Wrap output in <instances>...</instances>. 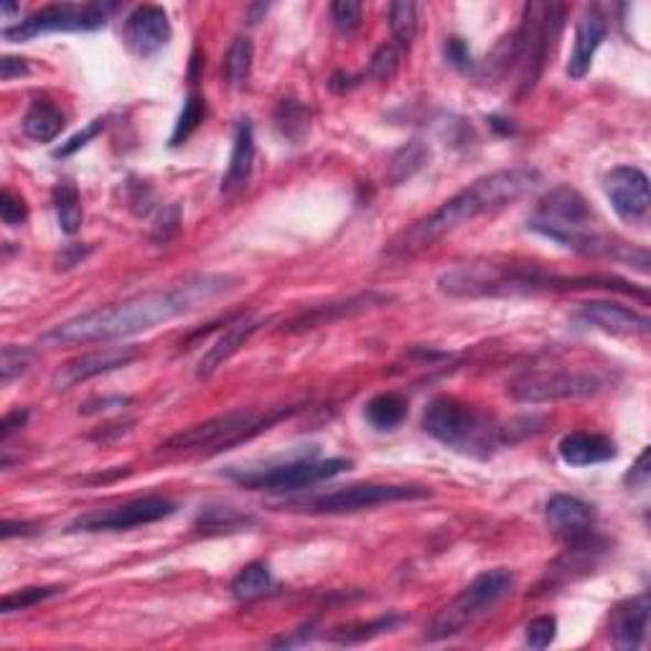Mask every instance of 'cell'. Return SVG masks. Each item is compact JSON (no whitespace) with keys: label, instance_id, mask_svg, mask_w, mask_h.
<instances>
[{"label":"cell","instance_id":"32","mask_svg":"<svg viewBox=\"0 0 651 651\" xmlns=\"http://www.w3.org/2000/svg\"><path fill=\"white\" fill-rule=\"evenodd\" d=\"M390 29L400 48H410L417 34V6L412 0H398L390 6Z\"/></svg>","mask_w":651,"mask_h":651},{"label":"cell","instance_id":"8","mask_svg":"<svg viewBox=\"0 0 651 651\" xmlns=\"http://www.w3.org/2000/svg\"><path fill=\"white\" fill-rule=\"evenodd\" d=\"M563 19L565 8L560 3H530L524 8L522 26L514 31L519 95L532 93L538 85L550 48L555 44L560 29H563Z\"/></svg>","mask_w":651,"mask_h":651},{"label":"cell","instance_id":"19","mask_svg":"<svg viewBox=\"0 0 651 651\" xmlns=\"http://www.w3.org/2000/svg\"><path fill=\"white\" fill-rule=\"evenodd\" d=\"M262 324H265V318L250 316V313L229 321L225 332L219 334V339L204 351V357L199 359V367H196V377L209 379L214 372H219V369L225 367L247 341H250V336L258 332Z\"/></svg>","mask_w":651,"mask_h":651},{"label":"cell","instance_id":"22","mask_svg":"<svg viewBox=\"0 0 651 651\" xmlns=\"http://www.w3.org/2000/svg\"><path fill=\"white\" fill-rule=\"evenodd\" d=\"M560 458L565 460L567 466L575 468H585V466H596V464H606V460L616 458V443L606 435L598 433H571L560 441Z\"/></svg>","mask_w":651,"mask_h":651},{"label":"cell","instance_id":"7","mask_svg":"<svg viewBox=\"0 0 651 651\" xmlns=\"http://www.w3.org/2000/svg\"><path fill=\"white\" fill-rule=\"evenodd\" d=\"M514 588V573L507 567L486 571L466 585L425 629V641H446L464 633L484 618L491 608H497Z\"/></svg>","mask_w":651,"mask_h":651},{"label":"cell","instance_id":"10","mask_svg":"<svg viewBox=\"0 0 651 651\" xmlns=\"http://www.w3.org/2000/svg\"><path fill=\"white\" fill-rule=\"evenodd\" d=\"M351 460L346 458H326V460H291L280 466L262 468H229L227 476L245 489L252 491H299L308 489L313 484L328 481L334 476L349 471Z\"/></svg>","mask_w":651,"mask_h":651},{"label":"cell","instance_id":"43","mask_svg":"<svg viewBox=\"0 0 651 651\" xmlns=\"http://www.w3.org/2000/svg\"><path fill=\"white\" fill-rule=\"evenodd\" d=\"M102 128H105V120H102V118L93 120L85 130H82V133H77L74 138H69V140H67V145H62L59 151H56V155H59V159H64V155L77 153L79 148H82V145H87L89 140H93L97 133H102Z\"/></svg>","mask_w":651,"mask_h":651},{"label":"cell","instance_id":"40","mask_svg":"<svg viewBox=\"0 0 651 651\" xmlns=\"http://www.w3.org/2000/svg\"><path fill=\"white\" fill-rule=\"evenodd\" d=\"M332 19L336 29L344 31V34H351L361 26V6L354 3V0H336L332 3Z\"/></svg>","mask_w":651,"mask_h":651},{"label":"cell","instance_id":"39","mask_svg":"<svg viewBox=\"0 0 651 651\" xmlns=\"http://www.w3.org/2000/svg\"><path fill=\"white\" fill-rule=\"evenodd\" d=\"M0 219L8 227H21L29 219V206L19 194H13L11 188H3L0 194Z\"/></svg>","mask_w":651,"mask_h":651},{"label":"cell","instance_id":"36","mask_svg":"<svg viewBox=\"0 0 651 651\" xmlns=\"http://www.w3.org/2000/svg\"><path fill=\"white\" fill-rule=\"evenodd\" d=\"M250 522V519L242 517V514H235L232 509H206V512L199 517V522H196V527H199L202 532H229V530H237V527H242Z\"/></svg>","mask_w":651,"mask_h":651},{"label":"cell","instance_id":"48","mask_svg":"<svg viewBox=\"0 0 651 651\" xmlns=\"http://www.w3.org/2000/svg\"><path fill=\"white\" fill-rule=\"evenodd\" d=\"M26 417H29L26 410H15V412H11V415H6L3 423H0V441L6 443L8 438H11V435L19 431L23 423H26Z\"/></svg>","mask_w":651,"mask_h":651},{"label":"cell","instance_id":"47","mask_svg":"<svg viewBox=\"0 0 651 651\" xmlns=\"http://www.w3.org/2000/svg\"><path fill=\"white\" fill-rule=\"evenodd\" d=\"M23 74H29V64L23 59H15V56H3L0 59V79L3 82L23 77Z\"/></svg>","mask_w":651,"mask_h":651},{"label":"cell","instance_id":"25","mask_svg":"<svg viewBox=\"0 0 651 651\" xmlns=\"http://www.w3.org/2000/svg\"><path fill=\"white\" fill-rule=\"evenodd\" d=\"M67 126V118L52 100L41 97V100L31 102V107L23 115V135L36 140V143H52V140L62 133Z\"/></svg>","mask_w":651,"mask_h":651},{"label":"cell","instance_id":"38","mask_svg":"<svg viewBox=\"0 0 651 651\" xmlns=\"http://www.w3.org/2000/svg\"><path fill=\"white\" fill-rule=\"evenodd\" d=\"M398 67H400L398 46L384 44L375 52L372 62H369V72L367 74L377 82H387V79H392L394 74H398Z\"/></svg>","mask_w":651,"mask_h":651},{"label":"cell","instance_id":"41","mask_svg":"<svg viewBox=\"0 0 651 651\" xmlns=\"http://www.w3.org/2000/svg\"><path fill=\"white\" fill-rule=\"evenodd\" d=\"M398 623V616H390V618H379L375 623H367V626H359V631L354 629H344L339 633H334V641H339V644H354V641H365L369 637H375V633H382L387 629H392V626Z\"/></svg>","mask_w":651,"mask_h":651},{"label":"cell","instance_id":"17","mask_svg":"<svg viewBox=\"0 0 651 651\" xmlns=\"http://www.w3.org/2000/svg\"><path fill=\"white\" fill-rule=\"evenodd\" d=\"M126 44L138 56H153L171 41V21L161 6H138L126 19Z\"/></svg>","mask_w":651,"mask_h":651},{"label":"cell","instance_id":"29","mask_svg":"<svg viewBox=\"0 0 651 651\" xmlns=\"http://www.w3.org/2000/svg\"><path fill=\"white\" fill-rule=\"evenodd\" d=\"M54 209H56V219H59L62 232L67 235L79 232L85 211H82L79 188L74 186L72 181H62V184L54 188Z\"/></svg>","mask_w":651,"mask_h":651},{"label":"cell","instance_id":"20","mask_svg":"<svg viewBox=\"0 0 651 651\" xmlns=\"http://www.w3.org/2000/svg\"><path fill=\"white\" fill-rule=\"evenodd\" d=\"M606 34H608V23H606V15L600 13V8L598 6L585 8L578 23H575V44H573L571 62H567V77L583 79L585 74L590 72L593 56H596L600 44H604Z\"/></svg>","mask_w":651,"mask_h":651},{"label":"cell","instance_id":"45","mask_svg":"<svg viewBox=\"0 0 651 651\" xmlns=\"http://www.w3.org/2000/svg\"><path fill=\"white\" fill-rule=\"evenodd\" d=\"M446 56H448V62L453 64V67L460 69V72H471L474 69L471 52H468V46L460 39H448L446 41Z\"/></svg>","mask_w":651,"mask_h":651},{"label":"cell","instance_id":"30","mask_svg":"<svg viewBox=\"0 0 651 651\" xmlns=\"http://www.w3.org/2000/svg\"><path fill=\"white\" fill-rule=\"evenodd\" d=\"M427 161V148L423 140H410L408 145H402L398 153L392 155L390 169H387V181L390 186H400L402 181L415 176V173L425 166Z\"/></svg>","mask_w":651,"mask_h":651},{"label":"cell","instance_id":"23","mask_svg":"<svg viewBox=\"0 0 651 651\" xmlns=\"http://www.w3.org/2000/svg\"><path fill=\"white\" fill-rule=\"evenodd\" d=\"M384 301H387L384 295L367 293V295H354V299L341 301V303H328V306H318L308 313H303V316H299V318H293L291 324L285 326V332L299 334V332H308V328H316V326H328L344 316H354V313L375 308Z\"/></svg>","mask_w":651,"mask_h":651},{"label":"cell","instance_id":"44","mask_svg":"<svg viewBox=\"0 0 651 651\" xmlns=\"http://www.w3.org/2000/svg\"><path fill=\"white\" fill-rule=\"evenodd\" d=\"M649 448H644V453L637 458V464H633V468L629 474L623 476V484L629 486V489H647L649 484V476H651V468H649Z\"/></svg>","mask_w":651,"mask_h":651},{"label":"cell","instance_id":"9","mask_svg":"<svg viewBox=\"0 0 651 651\" xmlns=\"http://www.w3.org/2000/svg\"><path fill=\"white\" fill-rule=\"evenodd\" d=\"M431 497V491L423 486H405V484H354L344 489L318 493L308 499H293L283 504V509L308 514H344L359 512V509H372L379 504H394V501H412Z\"/></svg>","mask_w":651,"mask_h":651},{"label":"cell","instance_id":"3","mask_svg":"<svg viewBox=\"0 0 651 651\" xmlns=\"http://www.w3.org/2000/svg\"><path fill=\"white\" fill-rule=\"evenodd\" d=\"M441 291L456 299H484V295H517L540 291H573V287H611V291L633 293L626 283H616L608 278H560L542 273L540 268L524 265H466L438 280Z\"/></svg>","mask_w":651,"mask_h":651},{"label":"cell","instance_id":"46","mask_svg":"<svg viewBox=\"0 0 651 651\" xmlns=\"http://www.w3.org/2000/svg\"><path fill=\"white\" fill-rule=\"evenodd\" d=\"M89 254V247H82V245H69L64 247V250L56 254V268L59 270H67V268H74L79 265L82 260H85Z\"/></svg>","mask_w":651,"mask_h":651},{"label":"cell","instance_id":"5","mask_svg":"<svg viewBox=\"0 0 651 651\" xmlns=\"http://www.w3.org/2000/svg\"><path fill=\"white\" fill-rule=\"evenodd\" d=\"M295 408H278V410H229L221 415L206 420V423L192 425L186 431L171 435L166 443H161L163 453H221L240 443L252 441L254 435L265 433L278 420L291 415Z\"/></svg>","mask_w":651,"mask_h":651},{"label":"cell","instance_id":"33","mask_svg":"<svg viewBox=\"0 0 651 651\" xmlns=\"http://www.w3.org/2000/svg\"><path fill=\"white\" fill-rule=\"evenodd\" d=\"M206 118V102L202 100V95L192 93L186 97L184 102V110H181L178 120H176V128H173V135H171V145H184L188 138H192L196 130H199V126Z\"/></svg>","mask_w":651,"mask_h":651},{"label":"cell","instance_id":"13","mask_svg":"<svg viewBox=\"0 0 651 651\" xmlns=\"http://www.w3.org/2000/svg\"><path fill=\"white\" fill-rule=\"evenodd\" d=\"M176 514V504L163 497H143L112 509H97L74 519L69 532H126L140 524H153Z\"/></svg>","mask_w":651,"mask_h":651},{"label":"cell","instance_id":"6","mask_svg":"<svg viewBox=\"0 0 651 651\" xmlns=\"http://www.w3.org/2000/svg\"><path fill=\"white\" fill-rule=\"evenodd\" d=\"M423 427L443 446L481 458L491 456L507 441L499 423L453 398H435L423 412Z\"/></svg>","mask_w":651,"mask_h":651},{"label":"cell","instance_id":"18","mask_svg":"<svg viewBox=\"0 0 651 651\" xmlns=\"http://www.w3.org/2000/svg\"><path fill=\"white\" fill-rule=\"evenodd\" d=\"M135 357H138L135 346H115V349L82 354V357L67 361L62 369H56L52 384L56 390H72V387L87 382V379L115 372V369L120 367H128Z\"/></svg>","mask_w":651,"mask_h":651},{"label":"cell","instance_id":"35","mask_svg":"<svg viewBox=\"0 0 651 651\" xmlns=\"http://www.w3.org/2000/svg\"><path fill=\"white\" fill-rule=\"evenodd\" d=\"M62 590L64 588H59V585H52V588H23L19 593H8V596H3V604H0V611L6 616L15 611H26V608L41 604V600L59 596Z\"/></svg>","mask_w":651,"mask_h":651},{"label":"cell","instance_id":"42","mask_svg":"<svg viewBox=\"0 0 651 651\" xmlns=\"http://www.w3.org/2000/svg\"><path fill=\"white\" fill-rule=\"evenodd\" d=\"M181 227V206L178 204H169L166 209L161 211L159 221H155L153 227V240L166 245L169 240H173Z\"/></svg>","mask_w":651,"mask_h":651},{"label":"cell","instance_id":"34","mask_svg":"<svg viewBox=\"0 0 651 651\" xmlns=\"http://www.w3.org/2000/svg\"><path fill=\"white\" fill-rule=\"evenodd\" d=\"M31 359H34V351L26 349V346L6 344L3 354H0V382L8 384V382H13L15 377L29 372Z\"/></svg>","mask_w":651,"mask_h":651},{"label":"cell","instance_id":"24","mask_svg":"<svg viewBox=\"0 0 651 651\" xmlns=\"http://www.w3.org/2000/svg\"><path fill=\"white\" fill-rule=\"evenodd\" d=\"M252 169H254V133H252L250 120H242L235 135L232 159H229L227 173L225 178H221V194L232 196L237 192H242L247 181L252 176Z\"/></svg>","mask_w":651,"mask_h":651},{"label":"cell","instance_id":"12","mask_svg":"<svg viewBox=\"0 0 651 651\" xmlns=\"http://www.w3.org/2000/svg\"><path fill=\"white\" fill-rule=\"evenodd\" d=\"M112 6L102 3H54L31 13L26 21L3 29L6 41H29L41 34H69V31H97L107 26Z\"/></svg>","mask_w":651,"mask_h":651},{"label":"cell","instance_id":"31","mask_svg":"<svg viewBox=\"0 0 651 651\" xmlns=\"http://www.w3.org/2000/svg\"><path fill=\"white\" fill-rule=\"evenodd\" d=\"M275 128L291 143H301L308 135L311 128V110L306 105L295 100H283L275 110Z\"/></svg>","mask_w":651,"mask_h":651},{"label":"cell","instance_id":"21","mask_svg":"<svg viewBox=\"0 0 651 651\" xmlns=\"http://www.w3.org/2000/svg\"><path fill=\"white\" fill-rule=\"evenodd\" d=\"M649 614H651V600L644 596L623 600L621 606H616L611 614V637L614 647L623 651H637L641 649L649 631Z\"/></svg>","mask_w":651,"mask_h":651},{"label":"cell","instance_id":"26","mask_svg":"<svg viewBox=\"0 0 651 651\" xmlns=\"http://www.w3.org/2000/svg\"><path fill=\"white\" fill-rule=\"evenodd\" d=\"M273 590H275V581L265 563H250L232 581V596L237 600H242V604H252V600L265 598Z\"/></svg>","mask_w":651,"mask_h":651},{"label":"cell","instance_id":"37","mask_svg":"<svg viewBox=\"0 0 651 651\" xmlns=\"http://www.w3.org/2000/svg\"><path fill=\"white\" fill-rule=\"evenodd\" d=\"M557 637V621L552 616H538L524 626V641L530 649H547Z\"/></svg>","mask_w":651,"mask_h":651},{"label":"cell","instance_id":"15","mask_svg":"<svg viewBox=\"0 0 651 651\" xmlns=\"http://www.w3.org/2000/svg\"><path fill=\"white\" fill-rule=\"evenodd\" d=\"M545 522L550 532L567 545H581L593 540L596 532V512L583 499L571 493H555L545 507Z\"/></svg>","mask_w":651,"mask_h":651},{"label":"cell","instance_id":"14","mask_svg":"<svg viewBox=\"0 0 651 651\" xmlns=\"http://www.w3.org/2000/svg\"><path fill=\"white\" fill-rule=\"evenodd\" d=\"M604 192L614 211L623 221H641L649 214L651 192L644 171L633 166H618L608 171L604 178Z\"/></svg>","mask_w":651,"mask_h":651},{"label":"cell","instance_id":"27","mask_svg":"<svg viewBox=\"0 0 651 651\" xmlns=\"http://www.w3.org/2000/svg\"><path fill=\"white\" fill-rule=\"evenodd\" d=\"M365 415L375 431H394V427L405 420L408 405L405 400L398 398V394H390V392L377 394L375 400L367 402Z\"/></svg>","mask_w":651,"mask_h":651},{"label":"cell","instance_id":"2","mask_svg":"<svg viewBox=\"0 0 651 651\" xmlns=\"http://www.w3.org/2000/svg\"><path fill=\"white\" fill-rule=\"evenodd\" d=\"M540 184V171L530 166L486 173V176L476 178L474 184H468L464 192L451 196L438 209L394 237L390 247H387V254H415L425 250V247L438 242L441 237L456 232V229L468 225V221L479 219L484 214L507 209V206H512L522 196L532 194Z\"/></svg>","mask_w":651,"mask_h":651},{"label":"cell","instance_id":"16","mask_svg":"<svg viewBox=\"0 0 651 651\" xmlns=\"http://www.w3.org/2000/svg\"><path fill=\"white\" fill-rule=\"evenodd\" d=\"M578 321L585 326L598 328V332L611 334V336H641L647 339L651 332V321L644 313L633 311L629 306L614 301H588L578 306Z\"/></svg>","mask_w":651,"mask_h":651},{"label":"cell","instance_id":"11","mask_svg":"<svg viewBox=\"0 0 651 651\" xmlns=\"http://www.w3.org/2000/svg\"><path fill=\"white\" fill-rule=\"evenodd\" d=\"M604 377L585 369H538V372L519 375L509 384V394L519 402H557V400H575L590 398L604 390Z\"/></svg>","mask_w":651,"mask_h":651},{"label":"cell","instance_id":"4","mask_svg":"<svg viewBox=\"0 0 651 651\" xmlns=\"http://www.w3.org/2000/svg\"><path fill=\"white\" fill-rule=\"evenodd\" d=\"M530 227L547 240H555L567 250L581 254H606V258H633V250L611 237L593 232L590 209L583 196L571 186H555L540 202L538 214L530 219Z\"/></svg>","mask_w":651,"mask_h":651},{"label":"cell","instance_id":"1","mask_svg":"<svg viewBox=\"0 0 651 651\" xmlns=\"http://www.w3.org/2000/svg\"><path fill=\"white\" fill-rule=\"evenodd\" d=\"M240 285V280L221 273L188 275L181 283H173L159 291H148L133 299L112 303L95 311L74 316L64 324L54 326L52 332L41 336L44 346H79L95 341L128 339V336L151 332V328L169 324L173 318L186 316L206 303L219 299Z\"/></svg>","mask_w":651,"mask_h":651},{"label":"cell","instance_id":"28","mask_svg":"<svg viewBox=\"0 0 651 651\" xmlns=\"http://www.w3.org/2000/svg\"><path fill=\"white\" fill-rule=\"evenodd\" d=\"M252 56H254V48L250 39L237 36L232 44H229L225 67H221V72H225V82L229 87L240 89L247 85V79H250V72H252Z\"/></svg>","mask_w":651,"mask_h":651}]
</instances>
